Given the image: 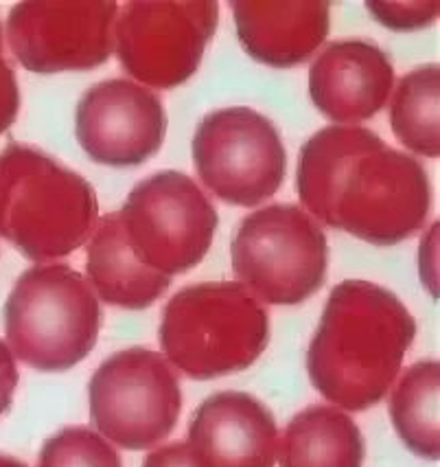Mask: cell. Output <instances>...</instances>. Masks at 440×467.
Instances as JSON below:
<instances>
[{"label": "cell", "instance_id": "cell-1", "mask_svg": "<svg viewBox=\"0 0 440 467\" xmlns=\"http://www.w3.org/2000/svg\"><path fill=\"white\" fill-rule=\"evenodd\" d=\"M296 184L313 220L374 246H393L427 222L432 184L423 165L362 126H329L298 156Z\"/></svg>", "mask_w": 440, "mask_h": 467}, {"label": "cell", "instance_id": "cell-2", "mask_svg": "<svg viewBox=\"0 0 440 467\" xmlns=\"http://www.w3.org/2000/svg\"><path fill=\"white\" fill-rule=\"evenodd\" d=\"M414 336L416 320L399 296L373 281H342L309 342V379L335 409H371L396 382Z\"/></svg>", "mask_w": 440, "mask_h": 467}, {"label": "cell", "instance_id": "cell-3", "mask_svg": "<svg viewBox=\"0 0 440 467\" xmlns=\"http://www.w3.org/2000/svg\"><path fill=\"white\" fill-rule=\"evenodd\" d=\"M99 222L92 184L29 145L0 151V235L37 264L84 246Z\"/></svg>", "mask_w": 440, "mask_h": 467}, {"label": "cell", "instance_id": "cell-4", "mask_svg": "<svg viewBox=\"0 0 440 467\" xmlns=\"http://www.w3.org/2000/svg\"><path fill=\"white\" fill-rule=\"evenodd\" d=\"M159 336L171 367L191 379H215L259 360L270 342V317L239 281H210L167 303Z\"/></svg>", "mask_w": 440, "mask_h": 467}, {"label": "cell", "instance_id": "cell-5", "mask_svg": "<svg viewBox=\"0 0 440 467\" xmlns=\"http://www.w3.org/2000/svg\"><path fill=\"white\" fill-rule=\"evenodd\" d=\"M101 329L99 298L67 264H37L5 303L7 347L25 365L56 373L79 365Z\"/></svg>", "mask_w": 440, "mask_h": 467}, {"label": "cell", "instance_id": "cell-6", "mask_svg": "<svg viewBox=\"0 0 440 467\" xmlns=\"http://www.w3.org/2000/svg\"><path fill=\"white\" fill-rule=\"evenodd\" d=\"M230 254L239 284L270 306H298L327 279V235L296 204H270L250 213Z\"/></svg>", "mask_w": 440, "mask_h": 467}, {"label": "cell", "instance_id": "cell-7", "mask_svg": "<svg viewBox=\"0 0 440 467\" xmlns=\"http://www.w3.org/2000/svg\"><path fill=\"white\" fill-rule=\"evenodd\" d=\"M90 417L106 441L147 450L165 441L182 410V389L165 356L132 347L107 358L88 384Z\"/></svg>", "mask_w": 440, "mask_h": 467}, {"label": "cell", "instance_id": "cell-8", "mask_svg": "<svg viewBox=\"0 0 440 467\" xmlns=\"http://www.w3.org/2000/svg\"><path fill=\"white\" fill-rule=\"evenodd\" d=\"M118 215L136 257L169 279L202 262L220 222L206 193L180 171L140 181Z\"/></svg>", "mask_w": 440, "mask_h": 467}, {"label": "cell", "instance_id": "cell-9", "mask_svg": "<svg viewBox=\"0 0 440 467\" xmlns=\"http://www.w3.org/2000/svg\"><path fill=\"white\" fill-rule=\"evenodd\" d=\"M217 23L220 7L213 0H134L118 7L114 51L140 86L176 88L200 68Z\"/></svg>", "mask_w": 440, "mask_h": 467}, {"label": "cell", "instance_id": "cell-10", "mask_svg": "<svg viewBox=\"0 0 440 467\" xmlns=\"http://www.w3.org/2000/svg\"><path fill=\"white\" fill-rule=\"evenodd\" d=\"M195 171L210 193L235 206H257L279 192L287 154L279 130L246 106L202 119L193 137Z\"/></svg>", "mask_w": 440, "mask_h": 467}, {"label": "cell", "instance_id": "cell-11", "mask_svg": "<svg viewBox=\"0 0 440 467\" xmlns=\"http://www.w3.org/2000/svg\"><path fill=\"white\" fill-rule=\"evenodd\" d=\"M118 5L20 3L9 12L7 42L26 70L40 75L101 67L114 51Z\"/></svg>", "mask_w": 440, "mask_h": 467}, {"label": "cell", "instance_id": "cell-12", "mask_svg": "<svg viewBox=\"0 0 440 467\" xmlns=\"http://www.w3.org/2000/svg\"><path fill=\"white\" fill-rule=\"evenodd\" d=\"M75 134L86 154L110 167L140 165L162 148L167 112L160 97L129 79H106L81 95Z\"/></svg>", "mask_w": 440, "mask_h": 467}, {"label": "cell", "instance_id": "cell-13", "mask_svg": "<svg viewBox=\"0 0 440 467\" xmlns=\"http://www.w3.org/2000/svg\"><path fill=\"white\" fill-rule=\"evenodd\" d=\"M189 445L204 467H274L279 428L263 401L221 390L193 412Z\"/></svg>", "mask_w": 440, "mask_h": 467}, {"label": "cell", "instance_id": "cell-14", "mask_svg": "<svg viewBox=\"0 0 440 467\" xmlns=\"http://www.w3.org/2000/svg\"><path fill=\"white\" fill-rule=\"evenodd\" d=\"M393 88V62L366 40L333 42L309 68L313 106L338 126L368 121L388 103Z\"/></svg>", "mask_w": 440, "mask_h": 467}, {"label": "cell", "instance_id": "cell-15", "mask_svg": "<svg viewBox=\"0 0 440 467\" xmlns=\"http://www.w3.org/2000/svg\"><path fill=\"white\" fill-rule=\"evenodd\" d=\"M237 36L250 57L274 68L298 67L322 47L329 3H230Z\"/></svg>", "mask_w": 440, "mask_h": 467}, {"label": "cell", "instance_id": "cell-16", "mask_svg": "<svg viewBox=\"0 0 440 467\" xmlns=\"http://www.w3.org/2000/svg\"><path fill=\"white\" fill-rule=\"evenodd\" d=\"M86 275L95 295L110 306L145 309L169 287V276L154 273L136 257L118 213H107L97 222L88 240Z\"/></svg>", "mask_w": 440, "mask_h": 467}, {"label": "cell", "instance_id": "cell-17", "mask_svg": "<svg viewBox=\"0 0 440 467\" xmlns=\"http://www.w3.org/2000/svg\"><path fill=\"white\" fill-rule=\"evenodd\" d=\"M363 437L335 406H309L287 423L276 448L281 467H362Z\"/></svg>", "mask_w": 440, "mask_h": 467}, {"label": "cell", "instance_id": "cell-18", "mask_svg": "<svg viewBox=\"0 0 440 467\" xmlns=\"http://www.w3.org/2000/svg\"><path fill=\"white\" fill-rule=\"evenodd\" d=\"M438 389V362L421 360L405 368L390 395V420L396 434L407 450L429 461L440 454Z\"/></svg>", "mask_w": 440, "mask_h": 467}, {"label": "cell", "instance_id": "cell-19", "mask_svg": "<svg viewBox=\"0 0 440 467\" xmlns=\"http://www.w3.org/2000/svg\"><path fill=\"white\" fill-rule=\"evenodd\" d=\"M438 92L440 73L436 64L418 67L405 75L393 90L390 126L394 137L425 159H438Z\"/></svg>", "mask_w": 440, "mask_h": 467}, {"label": "cell", "instance_id": "cell-20", "mask_svg": "<svg viewBox=\"0 0 440 467\" xmlns=\"http://www.w3.org/2000/svg\"><path fill=\"white\" fill-rule=\"evenodd\" d=\"M37 467H123L110 441L86 426H68L45 443Z\"/></svg>", "mask_w": 440, "mask_h": 467}, {"label": "cell", "instance_id": "cell-21", "mask_svg": "<svg viewBox=\"0 0 440 467\" xmlns=\"http://www.w3.org/2000/svg\"><path fill=\"white\" fill-rule=\"evenodd\" d=\"M366 9L393 31H416L432 25L440 14L438 0L416 3H366Z\"/></svg>", "mask_w": 440, "mask_h": 467}, {"label": "cell", "instance_id": "cell-22", "mask_svg": "<svg viewBox=\"0 0 440 467\" xmlns=\"http://www.w3.org/2000/svg\"><path fill=\"white\" fill-rule=\"evenodd\" d=\"M143 467H204L189 443H169L145 456Z\"/></svg>", "mask_w": 440, "mask_h": 467}, {"label": "cell", "instance_id": "cell-23", "mask_svg": "<svg viewBox=\"0 0 440 467\" xmlns=\"http://www.w3.org/2000/svg\"><path fill=\"white\" fill-rule=\"evenodd\" d=\"M15 387H18V367L7 342L0 340V417L12 406Z\"/></svg>", "mask_w": 440, "mask_h": 467}, {"label": "cell", "instance_id": "cell-24", "mask_svg": "<svg viewBox=\"0 0 440 467\" xmlns=\"http://www.w3.org/2000/svg\"><path fill=\"white\" fill-rule=\"evenodd\" d=\"M20 97L18 81H15L14 68L9 67L7 59L3 57V29H0V108L9 106Z\"/></svg>", "mask_w": 440, "mask_h": 467}, {"label": "cell", "instance_id": "cell-25", "mask_svg": "<svg viewBox=\"0 0 440 467\" xmlns=\"http://www.w3.org/2000/svg\"><path fill=\"white\" fill-rule=\"evenodd\" d=\"M0 467H26L23 461L14 459V456H7V454H0Z\"/></svg>", "mask_w": 440, "mask_h": 467}]
</instances>
